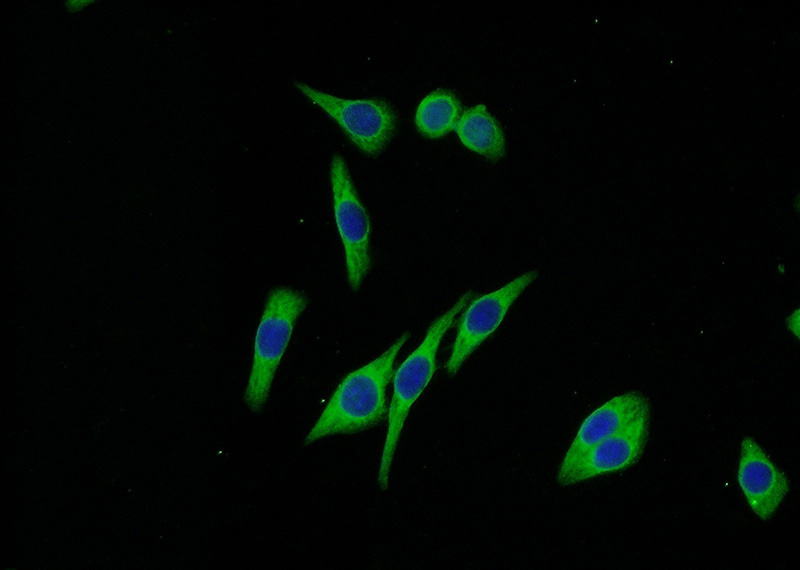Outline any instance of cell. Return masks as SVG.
<instances>
[{
  "label": "cell",
  "instance_id": "obj_8",
  "mask_svg": "<svg viewBox=\"0 0 800 570\" xmlns=\"http://www.w3.org/2000/svg\"><path fill=\"white\" fill-rule=\"evenodd\" d=\"M738 485L754 514L768 520L789 491V482L760 445L751 437L741 442Z\"/></svg>",
  "mask_w": 800,
  "mask_h": 570
},
{
  "label": "cell",
  "instance_id": "obj_10",
  "mask_svg": "<svg viewBox=\"0 0 800 570\" xmlns=\"http://www.w3.org/2000/svg\"><path fill=\"white\" fill-rule=\"evenodd\" d=\"M454 130L468 149L492 161L505 154L503 131L483 104L465 110Z\"/></svg>",
  "mask_w": 800,
  "mask_h": 570
},
{
  "label": "cell",
  "instance_id": "obj_5",
  "mask_svg": "<svg viewBox=\"0 0 800 570\" xmlns=\"http://www.w3.org/2000/svg\"><path fill=\"white\" fill-rule=\"evenodd\" d=\"M330 181L335 222L345 252L347 280L351 289L357 291L371 266L370 218L339 154L332 158Z\"/></svg>",
  "mask_w": 800,
  "mask_h": 570
},
{
  "label": "cell",
  "instance_id": "obj_2",
  "mask_svg": "<svg viewBox=\"0 0 800 570\" xmlns=\"http://www.w3.org/2000/svg\"><path fill=\"white\" fill-rule=\"evenodd\" d=\"M472 297V291L464 293L449 310L436 318L420 345L394 371L387 432L377 474L382 490L388 488L393 458L409 411L436 371V354L441 340Z\"/></svg>",
  "mask_w": 800,
  "mask_h": 570
},
{
  "label": "cell",
  "instance_id": "obj_6",
  "mask_svg": "<svg viewBox=\"0 0 800 570\" xmlns=\"http://www.w3.org/2000/svg\"><path fill=\"white\" fill-rule=\"evenodd\" d=\"M537 275L536 270L525 272L503 287L470 302L461 316L452 351L445 364L450 376H454L473 351L499 327L512 304Z\"/></svg>",
  "mask_w": 800,
  "mask_h": 570
},
{
  "label": "cell",
  "instance_id": "obj_11",
  "mask_svg": "<svg viewBox=\"0 0 800 570\" xmlns=\"http://www.w3.org/2000/svg\"><path fill=\"white\" fill-rule=\"evenodd\" d=\"M461 103L452 92L438 89L422 99L415 114V124L420 133L438 138L455 129L461 117Z\"/></svg>",
  "mask_w": 800,
  "mask_h": 570
},
{
  "label": "cell",
  "instance_id": "obj_1",
  "mask_svg": "<svg viewBox=\"0 0 800 570\" xmlns=\"http://www.w3.org/2000/svg\"><path fill=\"white\" fill-rule=\"evenodd\" d=\"M409 336L410 333L405 332L380 356L341 380L306 435L305 444L335 434L356 433L386 418V387L394 375L396 356Z\"/></svg>",
  "mask_w": 800,
  "mask_h": 570
},
{
  "label": "cell",
  "instance_id": "obj_4",
  "mask_svg": "<svg viewBox=\"0 0 800 570\" xmlns=\"http://www.w3.org/2000/svg\"><path fill=\"white\" fill-rule=\"evenodd\" d=\"M325 111L363 153L379 155L390 141L397 123L393 107L381 98L345 99L300 81L293 83Z\"/></svg>",
  "mask_w": 800,
  "mask_h": 570
},
{
  "label": "cell",
  "instance_id": "obj_3",
  "mask_svg": "<svg viewBox=\"0 0 800 570\" xmlns=\"http://www.w3.org/2000/svg\"><path fill=\"white\" fill-rule=\"evenodd\" d=\"M308 303L300 291L273 288L256 330L252 367L244 400L253 412L266 403L272 381L290 341L295 322Z\"/></svg>",
  "mask_w": 800,
  "mask_h": 570
},
{
  "label": "cell",
  "instance_id": "obj_7",
  "mask_svg": "<svg viewBox=\"0 0 800 570\" xmlns=\"http://www.w3.org/2000/svg\"><path fill=\"white\" fill-rule=\"evenodd\" d=\"M649 408V401L642 393L630 391L612 397L594 410L585 418L568 448L557 473L558 482H563L589 450L619 432Z\"/></svg>",
  "mask_w": 800,
  "mask_h": 570
},
{
  "label": "cell",
  "instance_id": "obj_9",
  "mask_svg": "<svg viewBox=\"0 0 800 570\" xmlns=\"http://www.w3.org/2000/svg\"><path fill=\"white\" fill-rule=\"evenodd\" d=\"M649 409L619 432L589 450L572 468L561 485H571L635 464L642 456L648 437Z\"/></svg>",
  "mask_w": 800,
  "mask_h": 570
}]
</instances>
